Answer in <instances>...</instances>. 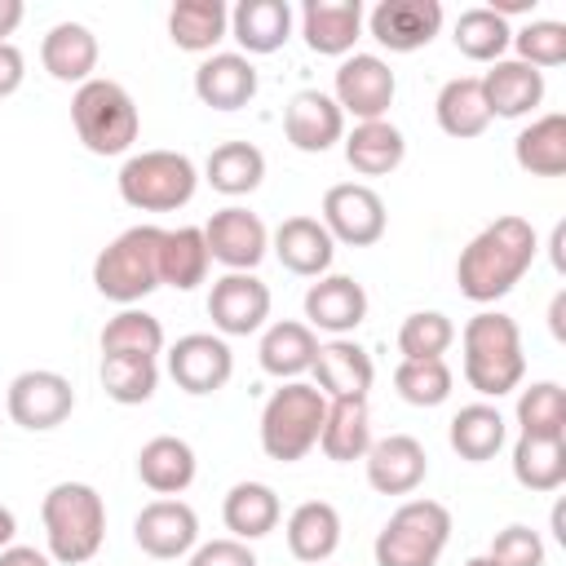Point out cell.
Instances as JSON below:
<instances>
[{
	"label": "cell",
	"mask_w": 566,
	"mask_h": 566,
	"mask_svg": "<svg viewBox=\"0 0 566 566\" xmlns=\"http://www.w3.org/2000/svg\"><path fill=\"white\" fill-rule=\"evenodd\" d=\"M513 159L531 177H562L566 172V115L548 111L531 119L513 142Z\"/></svg>",
	"instance_id": "8d00e7d4"
},
{
	"label": "cell",
	"mask_w": 566,
	"mask_h": 566,
	"mask_svg": "<svg viewBox=\"0 0 566 566\" xmlns=\"http://www.w3.org/2000/svg\"><path fill=\"white\" fill-rule=\"evenodd\" d=\"M283 137L305 150V155H323L345 137V115L332 102V93L323 88H301L287 97L283 106Z\"/></svg>",
	"instance_id": "d6986e66"
},
{
	"label": "cell",
	"mask_w": 566,
	"mask_h": 566,
	"mask_svg": "<svg viewBox=\"0 0 566 566\" xmlns=\"http://www.w3.org/2000/svg\"><path fill=\"white\" fill-rule=\"evenodd\" d=\"M71 124H75V137L84 142V150L106 159V155L133 150V142L142 133V111L124 84L93 75L71 97Z\"/></svg>",
	"instance_id": "277c9868"
},
{
	"label": "cell",
	"mask_w": 566,
	"mask_h": 566,
	"mask_svg": "<svg viewBox=\"0 0 566 566\" xmlns=\"http://www.w3.org/2000/svg\"><path fill=\"white\" fill-rule=\"evenodd\" d=\"M203 177L226 199L252 195L265 181V155L252 142H221V146H212V155L203 164Z\"/></svg>",
	"instance_id": "74e56055"
},
{
	"label": "cell",
	"mask_w": 566,
	"mask_h": 566,
	"mask_svg": "<svg viewBox=\"0 0 566 566\" xmlns=\"http://www.w3.org/2000/svg\"><path fill=\"white\" fill-rule=\"evenodd\" d=\"M256 88H261L256 66L243 53H208L195 66V97L212 111H239L256 97Z\"/></svg>",
	"instance_id": "603a6c76"
},
{
	"label": "cell",
	"mask_w": 566,
	"mask_h": 566,
	"mask_svg": "<svg viewBox=\"0 0 566 566\" xmlns=\"http://www.w3.org/2000/svg\"><path fill=\"white\" fill-rule=\"evenodd\" d=\"M230 35V9L221 0H177L168 9V40L181 53H212Z\"/></svg>",
	"instance_id": "e575fe53"
},
{
	"label": "cell",
	"mask_w": 566,
	"mask_h": 566,
	"mask_svg": "<svg viewBox=\"0 0 566 566\" xmlns=\"http://www.w3.org/2000/svg\"><path fill=\"white\" fill-rule=\"evenodd\" d=\"M208 243H203V226H177V230H164L159 239V287H177V292H190L208 279Z\"/></svg>",
	"instance_id": "d590c367"
},
{
	"label": "cell",
	"mask_w": 566,
	"mask_h": 566,
	"mask_svg": "<svg viewBox=\"0 0 566 566\" xmlns=\"http://www.w3.org/2000/svg\"><path fill=\"white\" fill-rule=\"evenodd\" d=\"M230 35L239 40L243 57L279 53L292 40V4L287 0H239L230 9Z\"/></svg>",
	"instance_id": "d4e9b609"
},
{
	"label": "cell",
	"mask_w": 566,
	"mask_h": 566,
	"mask_svg": "<svg viewBox=\"0 0 566 566\" xmlns=\"http://www.w3.org/2000/svg\"><path fill=\"white\" fill-rule=\"evenodd\" d=\"M371 442L376 438H371L367 398H327V416H323V433H318L323 455L336 464H354L367 455Z\"/></svg>",
	"instance_id": "4dcf8cb0"
},
{
	"label": "cell",
	"mask_w": 566,
	"mask_h": 566,
	"mask_svg": "<svg viewBox=\"0 0 566 566\" xmlns=\"http://www.w3.org/2000/svg\"><path fill=\"white\" fill-rule=\"evenodd\" d=\"M159 226H128L93 261V287L119 310L146 301L159 287Z\"/></svg>",
	"instance_id": "8992f818"
},
{
	"label": "cell",
	"mask_w": 566,
	"mask_h": 566,
	"mask_svg": "<svg viewBox=\"0 0 566 566\" xmlns=\"http://www.w3.org/2000/svg\"><path fill=\"white\" fill-rule=\"evenodd\" d=\"M486 557H491L495 566H544V539H539V531L513 522V526L495 531Z\"/></svg>",
	"instance_id": "7dc6e473"
},
{
	"label": "cell",
	"mask_w": 566,
	"mask_h": 566,
	"mask_svg": "<svg viewBox=\"0 0 566 566\" xmlns=\"http://www.w3.org/2000/svg\"><path fill=\"white\" fill-rule=\"evenodd\" d=\"M168 376L177 380V389L203 398V394L226 389V380L234 376V354H230L226 336H217V332H186L168 349Z\"/></svg>",
	"instance_id": "5bb4252c"
},
{
	"label": "cell",
	"mask_w": 566,
	"mask_h": 566,
	"mask_svg": "<svg viewBox=\"0 0 566 566\" xmlns=\"http://www.w3.org/2000/svg\"><path fill=\"white\" fill-rule=\"evenodd\" d=\"M367 318V287L349 274H323L305 287V327L327 336H349Z\"/></svg>",
	"instance_id": "e0dca14e"
},
{
	"label": "cell",
	"mask_w": 566,
	"mask_h": 566,
	"mask_svg": "<svg viewBox=\"0 0 566 566\" xmlns=\"http://www.w3.org/2000/svg\"><path fill=\"white\" fill-rule=\"evenodd\" d=\"M208 318L217 336H252L270 318V287L256 274L226 270L208 292Z\"/></svg>",
	"instance_id": "9a60e30c"
},
{
	"label": "cell",
	"mask_w": 566,
	"mask_h": 566,
	"mask_svg": "<svg viewBox=\"0 0 566 566\" xmlns=\"http://www.w3.org/2000/svg\"><path fill=\"white\" fill-rule=\"evenodd\" d=\"M270 248L279 256V265L287 274H301V279H323L332 270V256H336V243L332 234L323 230L318 217H283L279 230L270 234Z\"/></svg>",
	"instance_id": "44dd1931"
},
{
	"label": "cell",
	"mask_w": 566,
	"mask_h": 566,
	"mask_svg": "<svg viewBox=\"0 0 566 566\" xmlns=\"http://www.w3.org/2000/svg\"><path fill=\"white\" fill-rule=\"evenodd\" d=\"M203 243H208V256L221 261L226 270L252 274L270 252V230L256 212L230 203V208H221L203 221Z\"/></svg>",
	"instance_id": "4fadbf2b"
},
{
	"label": "cell",
	"mask_w": 566,
	"mask_h": 566,
	"mask_svg": "<svg viewBox=\"0 0 566 566\" xmlns=\"http://www.w3.org/2000/svg\"><path fill=\"white\" fill-rule=\"evenodd\" d=\"M22 80H27V57L9 40V44H0V97H13L22 88Z\"/></svg>",
	"instance_id": "681fc988"
},
{
	"label": "cell",
	"mask_w": 566,
	"mask_h": 566,
	"mask_svg": "<svg viewBox=\"0 0 566 566\" xmlns=\"http://www.w3.org/2000/svg\"><path fill=\"white\" fill-rule=\"evenodd\" d=\"M283 535H287V553L296 562L318 566L340 548V513L327 500H305V504H296L287 513Z\"/></svg>",
	"instance_id": "f1b7e54d"
},
{
	"label": "cell",
	"mask_w": 566,
	"mask_h": 566,
	"mask_svg": "<svg viewBox=\"0 0 566 566\" xmlns=\"http://www.w3.org/2000/svg\"><path fill=\"white\" fill-rule=\"evenodd\" d=\"M283 517V504L274 495L270 482H234L221 500V522L234 539L252 544V539H265Z\"/></svg>",
	"instance_id": "1f68e13d"
},
{
	"label": "cell",
	"mask_w": 566,
	"mask_h": 566,
	"mask_svg": "<svg viewBox=\"0 0 566 566\" xmlns=\"http://www.w3.org/2000/svg\"><path fill=\"white\" fill-rule=\"evenodd\" d=\"M535 252H539V239L526 217H517V212L495 217L460 248V261H455L460 296L473 305H491V301L509 296L522 283V274L531 270Z\"/></svg>",
	"instance_id": "6da1fadb"
},
{
	"label": "cell",
	"mask_w": 566,
	"mask_h": 566,
	"mask_svg": "<svg viewBox=\"0 0 566 566\" xmlns=\"http://www.w3.org/2000/svg\"><path fill=\"white\" fill-rule=\"evenodd\" d=\"M504 438H509V420H504L500 407H491V402H469V407H460V411L451 416V424H447L451 451H455L460 460H469V464H486V460L504 447Z\"/></svg>",
	"instance_id": "836d02e7"
},
{
	"label": "cell",
	"mask_w": 566,
	"mask_h": 566,
	"mask_svg": "<svg viewBox=\"0 0 566 566\" xmlns=\"http://www.w3.org/2000/svg\"><path fill=\"white\" fill-rule=\"evenodd\" d=\"M301 35L310 53L318 57H349L363 35V4L358 0H305Z\"/></svg>",
	"instance_id": "ffe728a7"
},
{
	"label": "cell",
	"mask_w": 566,
	"mask_h": 566,
	"mask_svg": "<svg viewBox=\"0 0 566 566\" xmlns=\"http://www.w3.org/2000/svg\"><path fill=\"white\" fill-rule=\"evenodd\" d=\"M562 239H566V226H557V230H553V243H548V248H553V265H557V270H562Z\"/></svg>",
	"instance_id": "11a10c76"
},
{
	"label": "cell",
	"mask_w": 566,
	"mask_h": 566,
	"mask_svg": "<svg viewBox=\"0 0 566 566\" xmlns=\"http://www.w3.org/2000/svg\"><path fill=\"white\" fill-rule=\"evenodd\" d=\"M119 199L137 212H177L199 190V168L181 150H142L119 168Z\"/></svg>",
	"instance_id": "52a82bcc"
},
{
	"label": "cell",
	"mask_w": 566,
	"mask_h": 566,
	"mask_svg": "<svg viewBox=\"0 0 566 566\" xmlns=\"http://www.w3.org/2000/svg\"><path fill=\"white\" fill-rule=\"evenodd\" d=\"M513 478L526 491H557L566 482V438H535L517 433L513 442Z\"/></svg>",
	"instance_id": "f35d334b"
},
{
	"label": "cell",
	"mask_w": 566,
	"mask_h": 566,
	"mask_svg": "<svg viewBox=\"0 0 566 566\" xmlns=\"http://www.w3.org/2000/svg\"><path fill=\"white\" fill-rule=\"evenodd\" d=\"M0 566H57V562L31 544H9V548H0Z\"/></svg>",
	"instance_id": "f907efd6"
},
{
	"label": "cell",
	"mask_w": 566,
	"mask_h": 566,
	"mask_svg": "<svg viewBox=\"0 0 566 566\" xmlns=\"http://www.w3.org/2000/svg\"><path fill=\"white\" fill-rule=\"evenodd\" d=\"M363 464H367V486L380 495H411L429 478L424 442L411 433H389V438L371 442Z\"/></svg>",
	"instance_id": "ac0fdd59"
},
{
	"label": "cell",
	"mask_w": 566,
	"mask_h": 566,
	"mask_svg": "<svg viewBox=\"0 0 566 566\" xmlns=\"http://www.w3.org/2000/svg\"><path fill=\"white\" fill-rule=\"evenodd\" d=\"M314 389L323 398H367L371 380H376V363L358 340L332 336L327 345H318L314 354Z\"/></svg>",
	"instance_id": "7402d4cb"
},
{
	"label": "cell",
	"mask_w": 566,
	"mask_h": 566,
	"mask_svg": "<svg viewBox=\"0 0 566 566\" xmlns=\"http://www.w3.org/2000/svg\"><path fill=\"white\" fill-rule=\"evenodd\" d=\"M22 0H0V44H9V35L18 31V22H22Z\"/></svg>",
	"instance_id": "816d5d0a"
},
{
	"label": "cell",
	"mask_w": 566,
	"mask_h": 566,
	"mask_svg": "<svg viewBox=\"0 0 566 566\" xmlns=\"http://www.w3.org/2000/svg\"><path fill=\"white\" fill-rule=\"evenodd\" d=\"M186 566H256V553H252L243 539L226 535V539L195 544V553H190V562H186Z\"/></svg>",
	"instance_id": "c3c4849f"
},
{
	"label": "cell",
	"mask_w": 566,
	"mask_h": 566,
	"mask_svg": "<svg viewBox=\"0 0 566 566\" xmlns=\"http://www.w3.org/2000/svg\"><path fill=\"white\" fill-rule=\"evenodd\" d=\"M451 40H455V49L469 57V62H500L504 57V49L513 44V31H509V22L491 9V4H478V9H464L460 18H455V31H451Z\"/></svg>",
	"instance_id": "60d3db41"
},
{
	"label": "cell",
	"mask_w": 566,
	"mask_h": 566,
	"mask_svg": "<svg viewBox=\"0 0 566 566\" xmlns=\"http://www.w3.org/2000/svg\"><path fill=\"white\" fill-rule=\"evenodd\" d=\"M318 221L332 234V243H345V248H371L389 230L385 199L367 181H336V186H327Z\"/></svg>",
	"instance_id": "9c48e42d"
},
{
	"label": "cell",
	"mask_w": 566,
	"mask_h": 566,
	"mask_svg": "<svg viewBox=\"0 0 566 566\" xmlns=\"http://www.w3.org/2000/svg\"><path fill=\"white\" fill-rule=\"evenodd\" d=\"M451 539V513L438 500H407L380 526L371 553L376 566H438Z\"/></svg>",
	"instance_id": "ba28073f"
},
{
	"label": "cell",
	"mask_w": 566,
	"mask_h": 566,
	"mask_svg": "<svg viewBox=\"0 0 566 566\" xmlns=\"http://www.w3.org/2000/svg\"><path fill=\"white\" fill-rule=\"evenodd\" d=\"M367 31L389 53H416L433 44L442 31V4L438 0H380L367 13Z\"/></svg>",
	"instance_id": "2e32d148"
},
{
	"label": "cell",
	"mask_w": 566,
	"mask_h": 566,
	"mask_svg": "<svg viewBox=\"0 0 566 566\" xmlns=\"http://www.w3.org/2000/svg\"><path fill=\"white\" fill-rule=\"evenodd\" d=\"M4 411H9L13 424H22L31 433H49L75 411V385L62 371H49V367L18 371L4 389Z\"/></svg>",
	"instance_id": "30bf717a"
},
{
	"label": "cell",
	"mask_w": 566,
	"mask_h": 566,
	"mask_svg": "<svg viewBox=\"0 0 566 566\" xmlns=\"http://www.w3.org/2000/svg\"><path fill=\"white\" fill-rule=\"evenodd\" d=\"M394 93H398V80L389 62L376 53H349L332 75V102L340 106V115H354L358 124L385 119L394 106Z\"/></svg>",
	"instance_id": "8fae6325"
},
{
	"label": "cell",
	"mask_w": 566,
	"mask_h": 566,
	"mask_svg": "<svg viewBox=\"0 0 566 566\" xmlns=\"http://www.w3.org/2000/svg\"><path fill=\"white\" fill-rule=\"evenodd\" d=\"M513 49H517V62H526L535 71L562 66L566 62V22H553V18L526 22L522 31H513Z\"/></svg>",
	"instance_id": "bcb514c9"
},
{
	"label": "cell",
	"mask_w": 566,
	"mask_h": 566,
	"mask_svg": "<svg viewBox=\"0 0 566 566\" xmlns=\"http://www.w3.org/2000/svg\"><path fill=\"white\" fill-rule=\"evenodd\" d=\"M464 566H495V562H491V557H486V553H482V557H469V562H464Z\"/></svg>",
	"instance_id": "9f6ffc18"
},
{
	"label": "cell",
	"mask_w": 566,
	"mask_h": 566,
	"mask_svg": "<svg viewBox=\"0 0 566 566\" xmlns=\"http://www.w3.org/2000/svg\"><path fill=\"white\" fill-rule=\"evenodd\" d=\"M102 354H142V358H155L164 349V323L137 305L119 310L106 327H102Z\"/></svg>",
	"instance_id": "7bdbcfd3"
},
{
	"label": "cell",
	"mask_w": 566,
	"mask_h": 566,
	"mask_svg": "<svg viewBox=\"0 0 566 566\" xmlns=\"http://www.w3.org/2000/svg\"><path fill=\"white\" fill-rule=\"evenodd\" d=\"M340 142H345V164H349L358 177H389V172L407 159V137H402V128L389 124V119L354 124Z\"/></svg>",
	"instance_id": "f546056e"
},
{
	"label": "cell",
	"mask_w": 566,
	"mask_h": 566,
	"mask_svg": "<svg viewBox=\"0 0 566 566\" xmlns=\"http://www.w3.org/2000/svg\"><path fill=\"white\" fill-rule=\"evenodd\" d=\"M451 385H455V376H451L447 358H402L394 367V389L411 407H442L451 398Z\"/></svg>",
	"instance_id": "b9f144b4"
},
{
	"label": "cell",
	"mask_w": 566,
	"mask_h": 566,
	"mask_svg": "<svg viewBox=\"0 0 566 566\" xmlns=\"http://www.w3.org/2000/svg\"><path fill=\"white\" fill-rule=\"evenodd\" d=\"M44 544L57 566H84L106 539V504L88 482H57L40 500Z\"/></svg>",
	"instance_id": "3957f363"
},
{
	"label": "cell",
	"mask_w": 566,
	"mask_h": 566,
	"mask_svg": "<svg viewBox=\"0 0 566 566\" xmlns=\"http://www.w3.org/2000/svg\"><path fill=\"white\" fill-rule=\"evenodd\" d=\"M517 429L535 438H566V394L557 380H535L517 394Z\"/></svg>",
	"instance_id": "ee69618b"
},
{
	"label": "cell",
	"mask_w": 566,
	"mask_h": 566,
	"mask_svg": "<svg viewBox=\"0 0 566 566\" xmlns=\"http://www.w3.org/2000/svg\"><path fill=\"white\" fill-rule=\"evenodd\" d=\"M460 354H464V380L482 398H504L522 385L526 376V354H522V332L509 314L482 310L464 323L460 332Z\"/></svg>",
	"instance_id": "7a4b0ae2"
},
{
	"label": "cell",
	"mask_w": 566,
	"mask_h": 566,
	"mask_svg": "<svg viewBox=\"0 0 566 566\" xmlns=\"http://www.w3.org/2000/svg\"><path fill=\"white\" fill-rule=\"evenodd\" d=\"M102 389L119 407H142L159 389V363L142 354H102Z\"/></svg>",
	"instance_id": "ab89813d"
},
{
	"label": "cell",
	"mask_w": 566,
	"mask_h": 566,
	"mask_svg": "<svg viewBox=\"0 0 566 566\" xmlns=\"http://www.w3.org/2000/svg\"><path fill=\"white\" fill-rule=\"evenodd\" d=\"M13 535H18V517H13V509H9V504H0V548H9V544H13Z\"/></svg>",
	"instance_id": "f5cc1de1"
},
{
	"label": "cell",
	"mask_w": 566,
	"mask_h": 566,
	"mask_svg": "<svg viewBox=\"0 0 566 566\" xmlns=\"http://www.w3.org/2000/svg\"><path fill=\"white\" fill-rule=\"evenodd\" d=\"M455 340V323L442 310H416L398 327V349L402 358H442Z\"/></svg>",
	"instance_id": "f6af8a7d"
},
{
	"label": "cell",
	"mask_w": 566,
	"mask_h": 566,
	"mask_svg": "<svg viewBox=\"0 0 566 566\" xmlns=\"http://www.w3.org/2000/svg\"><path fill=\"white\" fill-rule=\"evenodd\" d=\"M199 473L195 447L186 438L172 433H155L150 442H142L137 451V478L155 491V495H181Z\"/></svg>",
	"instance_id": "83f0119b"
},
{
	"label": "cell",
	"mask_w": 566,
	"mask_h": 566,
	"mask_svg": "<svg viewBox=\"0 0 566 566\" xmlns=\"http://www.w3.org/2000/svg\"><path fill=\"white\" fill-rule=\"evenodd\" d=\"M433 115H438V128L455 142H469V137H482L491 128V106L482 97V80L478 75H455L438 88V102H433Z\"/></svg>",
	"instance_id": "d6a6232c"
},
{
	"label": "cell",
	"mask_w": 566,
	"mask_h": 566,
	"mask_svg": "<svg viewBox=\"0 0 566 566\" xmlns=\"http://www.w3.org/2000/svg\"><path fill=\"white\" fill-rule=\"evenodd\" d=\"M314 354H318V332H310L296 318L270 323L261 332V345H256V363L274 380H301L314 367Z\"/></svg>",
	"instance_id": "4316f807"
},
{
	"label": "cell",
	"mask_w": 566,
	"mask_h": 566,
	"mask_svg": "<svg viewBox=\"0 0 566 566\" xmlns=\"http://www.w3.org/2000/svg\"><path fill=\"white\" fill-rule=\"evenodd\" d=\"M133 539L155 562L190 557L199 544V513L177 495H159L133 517Z\"/></svg>",
	"instance_id": "7c38bea8"
},
{
	"label": "cell",
	"mask_w": 566,
	"mask_h": 566,
	"mask_svg": "<svg viewBox=\"0 0 566 566\" xmlns=\"http://www.w3.org/2000/svg\"><path fill=\"white\" fill-rule=\"evenodd\" d=\"M40 62L57 84H88L97 71V35L84 22H57L40 40Z\"/></svg>",
	"instance_id": "484cf974"
},
{
	"label": "cell",
	"mask_w": 566,
	"mask_h": 566,
	"mask_svg": "<svg viewBox=\"0 0 566 566\" xmlns=\"http://www.w3.org/2000/svg\"><path fill=\"white\" fill-rule=\"evenodd\" d=\"M562 314H566V292H557V296H553V310H548V327H553V336H557V340L566 336V327H562Z\"/></svg>",
	"instance_id": "db71d44e"
},
{
	"label": "cell",
	"mask_w": 566,
	"mask_h": 566,
	"mask_svg": "<svg viewBox=\"0 0 566 566\" xmlns=\"http://www.w3.org/2000/svg\"><path fill=\"white\" fill-rule=\"evenodd\" d=\"M482 80V97L491 106V119H522L544 102V71L517 62V57H500L491 62Z\"/></svg>",
	"instance_id": "cb8c5ba5"
},
{
	"label": "cell",
	"mask_w": 566,
	"mask_h": 566,
	"mask_svg": "<svg viewBox=\"0 0 566 566\" xmlns=\"http://www.w3.org/2000/svg\"><path fill=\"white\" fill-rule=\"evenodd\" d=\"M327 398L310 380H283L261 407V451L279 464H296L318 447Z\"/></svg>",
	"instance_id": "5b68a950"
}]
</instances>
